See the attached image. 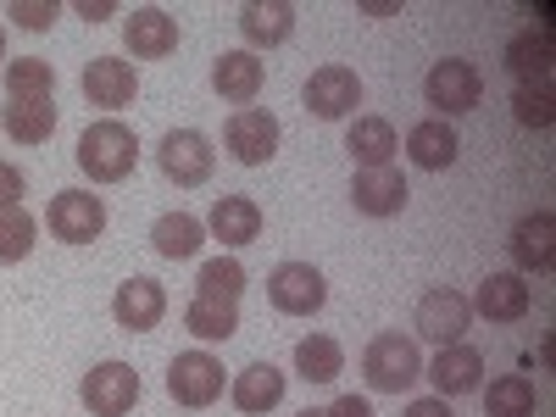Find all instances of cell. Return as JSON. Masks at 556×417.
Segmentation results:
<instances>
[{"instance_id":"obj_15","label":"cell","mask_w":556,"mask_h":417,"mask_svg":"<svg viewBox=\"0 0 556 417\" xmlns=\"http://www.w3.org/2000/svg\"><path fill=\"white\" fill-rule=\"evenodd\" d=\"M123 45H128L134 62H162V56L178 51V23H173L162 7H139V12H128V23H123Z\"/></svg>"},{"instance_id":"obj_25","label":"cell","mask_w":556,"mask_h":417,"mask_svg":"<svg viewBox=\"0 0 556 417\" xmlns=\"http://www.w3.org/2000/svg\"><path fill=\"white\" fill-rule=\"evenodd\" d=\"M201 240H206V223L190 217V212H167V217H156V228H151V245H156L167 262H190V256L201 251Z\"/></svg>"},{"instance_id":"obj_14","label":"cell","mask_w":556,"mask_h":417,"mask_svg":"<svg viewBox=\"0 0 556 417\" xmlns=\"http://www.w3.org/2000/svg\"><path fill=\"white\" fill-rule=\"evenodd\" d=\"M112 317L128 334H151L167 317V290L156 285V278H128V285H117V295H112Z\"/></svg>"},{"instance_id":"obj_23","label":"cell","mask_w":556,"mask_h":417,"mask_svg":"<svg viewBox=\"0 0 556 417\" xmlns=\"http://www.w3.org/2000/svg\"><path fill=\"white\" fill-rule=\"evenodd\" d=\"M513 262L523 273H545L556 262V217L551 212H534L513 228Z\"/></svg>"},{"instance_id":"obj_19","label":"cell","mask_w":556,"mask_h":417,"mask_svg":"<svg viewBox=\"0 0 556 417\" xmlns=\"http://www.w3.org/2000/svg\"><path fill=\"white\" fill-rule=\"evenodd\" d=\"M240 34L251 51H273L295 34V7L290 0H251V7H240Z\"/></svg>"},{"instance_id":"obj_31","label":"cell","mask_w":556,"mask_h":417,"mask_svg":"<svg viewBox=\"0 0 556 417\" xmlns=\"http://www.w3.org/2000/svg\"><path fill=\"white\" fill-rule=\"evenodd\" d=\"M56 89V67L39 62V56H23V62H7V96L12 101H51Z\"/></svg>"},{"instance_id":"obj_37","label":"cell","mask_w":556,"mask_h":417,"mask_svg":"<svg viewBox=\"0 0 556 417\" xmlns=\"http://www.w3.org/2000/svg\"><path fill=\"white\" fill-rule=\"evenodd\" d=\"M323 412H329V417H374V406H367L362 395H340L334 406H323Z\"/></svg>"},{"instance_id":"obj_4","label":"cell","mask_w":556,"mask_h":417,"mask_svg":"<svg viewBox=\"0 0 556 417\" xmlns=\"http://www.w3.org/2000/svg\"><path fill=\"white\" fill-rule=\"evenodd\" d=\"M156 162H162V173L178 184V190H195V184H206V178H212L217 151H212V139H206L201 128H173V134L162 139Z\"/></svg>"},{"instance_id":"obj_1","label":"cell","mask_w":556,"mask_h":417,"mask_svg":"<svg viewBox=\"0 0 556 417\" xmlns=\"http://www.w3.org/2000/svg\"><path fill=\"white\" fill-rule=\"evenodd\" d=\"M134 162H139V139H134L128 123L101 117V123H89V128L78 134V167L96 178V184H117V178H128Z\"/></svg>"},{"instance_id":"obj_38","label":"cell","mask_w":556,"mask_h":417,"mask_svg":"<svg viewBox=\"0 0 556 417\" xmlns=\"http://www.w3.org/2000/svg\"><path fill=\"white\" fill-rule=\"evenodd\" d=\"M406 417H456V412H451V401L424 395V401H412V406H406Z\"/></svg>"},{"instance_id":"obj_11","label":"cell","mask_w":556,"mask_h":417,"mask_svg":"<svg viewBox=\"0 0 556 417\" xmlns=\"http://www.w3.org/2000/svg\"><path fill=\"white\" fill-rule=\"evenodd\" d=\"M424 379L434 384V395L440 401H451V395H473V390H484V356L462 340V345H440V356L424 367Z\"/></svg>"},{"instance_id":"obj_10","label":"cell","mask_w":556,"mask_h":417,"mask_svg":"<svg viewBox=\"0 0 556 417\" xmlns=\"http://www.w3.org/2000/svg\"><path fill=\"white\" fill-rule=\"evenodd\" d=\"M473 329V306L468 295L456 290H429L424 301H417V334L434 340V345H462V334Z\"/></svg>"},{"instance_id":"obj_26","label":"cell","mask_w":556,"mask_h":417,"mask_svg":"<svg viewBox=\"0 0 556 417\" xmlns=\"http://www.w3.org/2000/svg\"><path fill=\"white\" fill-rule=\"evenodd\" d=\"M184 329H190L195 340H235L240 334V306L235 301H206V295H195L190 306H184Z\"/></svg>"},{"instance_id":"obj_29","label":"cell","mask_w":556,"mask_h":417,"mask_svg":"<svg viewBox=\"0 0 556 417\" xmlns=\"http://www.w3.org/2000/svg\"><path fill=\"white\" fill-rule=\"evenodd\" d=\"M506 67H513L523 84L545 78V73H551V34H540V28L513 34V39H506Z\"/></svg>"},{"instance_id":"obj_22","label":"cell","mask_w":556,"mask_h":417,"mask_svg":"<svg viewBox=\"0 0 556 417\" xmlns=\"http://www.w3.org/2000/svg\"><path fill=\"white\" fill-rule=\"evenodd\" d=\"M345 151L356 156V167H395V151H401L395 123L390 117H356L345 128Z\"/></svg>"},{"instance_id":"obj_20","label":"cell","mask_w":556,"mask_h":417,"mask_svg":"<svg viewBox=\"0 0 556 417\" xmlns=\"http://www.w3.org/2000/svg\"><path fill=\"white\" fill-rule=\"evenodd\" d=\"M206 235L223 245H251L262 240V206L251 195H217L212 217H206Z\"/></svg>"},{"instance_id":"obj_28","label":"cell","mask_w":556,"mask_h":417,"mask_svg":"<svg viewBox=\"0 0 556 417\" xmlns=\"http://www.w3.org/2000/svg\"><path fill=\"white\" fill-rule=\"evenodd\" d=\"M0 128H7L17 146H45L56 134V106L51 101H12L0 112Z\"/></svg>"},{"instance_id":"obj_40","label":"cell","mask_w":556,"mask_h":417,"mask_svg":"<svg viewBox=\"0 0 556 417\" xmlns=\"http://www.w3.org/2000/svg\"><path fill=\"white\" fill-rule=\"evenodd\" d=\"M0 62H7V34H0Z\"/></svg>"},{"instance_id":"obj_18","label":"cell","mask_w":556,"mask_h":417,"mask_svg":"<svg viewBox=\"0 0 556 417\" xmlns=\"http://www.w3.org/2000/svg\"><path fill=\"white\" fill-rule=\"evenodd\" d=\"M468 306H473L479 317H490V323H523L529 306H534V295H529V285H523V273H490Z\"/></svg>"},{"instance_id":"obj_24","label":"cell","mask_w":556,"mask_h":417,"mask_svg":"<svg viewBox=\"0 0 556 417\" xmlns=\"http://www.w3.org/2000/svg\"><path fill=\"white\" fill-rule=\"evenodd\" d=\"M278 401H285V374H278L273 362H251L245 374H235V406H240V412L262 417V412H273Z\"/></svg>"},{"instance_id":"obj_5","label":"cell","mask_w":556,"mask_h":417,"mask_svg":"<svg viewBox=\"0 0 556 417\" xmlns=\"http://www.w3.org/2000/svg\"><path fill=\"white\" fill-rule=\"evenodd\" d=\"M167 395H173L178 406H190V412L212 406V401L223 395V362H217L212 351H184V356H173V367H167Z\"/></svg>"},{"instance_id":"obj_6","label":"cell","mask_w":556,"mask_h":417,"mask_svg":"<svg viewBox=\"0 0 556 417\" xmlns=\"http://www.w3.org/2000/svg\"><path fill=\"white\" fill-rule=\"evenodd\" d=\"M301 101H306V112H312V117H323V123H340V117H351V112L362 106V78H356L351 67L329 62V67H317V73L306 78Z\"/></svg>"},{"instance_id":"obj_30","label":"cell","mask_w":556,"mask_h":417,"mask_svg":"<svg viewBox=\"0 0 556 417\" xmlns=\"http://www.w3.org/2000/svg\"><path fill=\"white\" fill-rule=\"evenodd\" d=\"M540 412V395L523 374H506L484 390V417H534Z\"/></svg>"},{"instance_id":"obj_16","label":"cell","mask_w":556,"mask_h":417,"mask_svg":"<svg viewBox=\"0 0 556 417\" xmlns=\"http://www.w3.org/2000/svg\"><path fill=\"white\" fill-rule=\"evenodd\" d=\"M406 195L412 190H406L401 167H356V178H351V201L362 217H395L406 206Z\"/></svg>"},{"instance_id":"obj_17","label":"cell","mask_w":556,"mask_h":417,"mask_svg":"<svg viewBox=\"0 0 556 417\" xmlns=\"http://www.w3.org/2000/svg\"><path fill=\"white\" fill-rule=\"evenodd\" d=\"M267 84V67L256 62V51H223L212 62V89L228 101V106H251Z\"/></svg>"},{"instance_id":"obj_21","label":"cell","mask_w":556,"mask_h":417,"mask_svg":"<svg viewBox=\"0 0 556 417\" xmlns=\"http://www.w3.org/2000/svg\"><path fill=\"white\" fill-rule=\"evenodd\" d=\"M406 156L424 167V173H445L456 156H462V139L445 117H424L412 134H406Z\"/></svg>"},{"instance_id":"obj_32","label":"cell","mask_w":556,"mask_h":417,"mask_svg":"<svg viewBox=\"0 0 556 417\" xmlns=\"http://www.w3.org/2000/svg\"><path fill=\"white\" fill-rule=\"evenodd\" d=\"M195 285H201L206 301H235V306H240V295H245V267H240L235 256H212V262L201 267Z\"/></svg>"},{"instance_id":"obj_12","label":"cell","mask_w":556,"mask_h":417,"mask_svg":"<svg viewBox=\"0 0 556 417\" xmlns=\"http://www.w3.org/2000/svg\"><path fill=\"white\" fill-rule=\"evenodd\" d=\"M223 139H228V151H235V162L262 167V162H273V151H278V117L262 112V106H240L235 117H228Z\"/></svg>"},{"instance_id":"obj_33","label":"cell","mask_w":556,"mask_h":417,"mask_svg":"<svg viewBox=\"0 0 556 417\" xmlns=\"http://www.w3.org/2000/svg\"><path fill=\"white\" fill-rule=\"evenodd\" d=\"M39 240V223L23 206H0V262H23Z\"/></svg>"},{"instance_id":"obj_41","label":"cell","mask_w":556,"mask_h":417,"mask_svg":"<svg viewBox=\"0 0 556 417\" xmlns=\"http://www.w3.org/2000/svg\"><path fill=\"white\" fill-rule=\"evenodd\" d=\"M301 417H329V412H301Z\"/></svg>"},{"instance_id":"obj_34","label":"cell","mask_w":556,"mask_h":417,"mask_svg":"<svg viewBox=\"0 0 556 417\" xmlns=\"http://www.w3.org/2000/svg\"><path fill=\"white\" fill-rule=\"evenodd\" d=\"M513 117H518L523 128H551V123H556V101H551V89L523 84L518 96H513Z\"/></svg>"},{"instance_id":"obj_2","label":"cell","mask_w":556,"mask_h":417,"mask_svg":"<svg viewBox=\"0 0 556 417\" xmlns=\"http://www.w3.org/2000/svg\"><path fill=\"white\" fill-rule=\"evenodd\" d=\"M362 379L374 384L379 395H401L424 379V351L406 334H379L374 345L362 351Z\"/></svg>"},{"instance_id":"obj_9","label":"cell","mask_w":556,"mask_h":417,"mask_svg":"<svg viewBox=\"0 0 556 417\" xmlns=\"http://www.w3.org/2000/svg\"><path fill=\"white\" fill-rule=\"evenodd\" d=\"M139 401V374L128 362H101V367H89V379H84V406L96 412V417H128Z\"/></svg>"},{"instance_id":"obj_27","label":"cell","mask_w":556,"mask_h":417,"mask_svg":"<svg viewBox=\"0 0 556 417\" xmlns=\"http://www.w3.org/2000/svg\"><path fill=\"white\" fill-rule=\"evenodd\" d=\"M295 374H301L306 384H334V379L345 374V351H340V340H329V334H306V340L295 345Z\"/></svg>"},{"instance_id":"obj_13","label":"cell","mask_w":556,"mask_h":417,"mask_svg":"<svg viewBox=\"0 0 556 417\" xmlns=\"http://www.w3.org/2000/svg\"><path fill=\"white\" fill-rule=\"evenodd\" d=\"M84 96H89V106H101V112L134 106V96H139L134 62H123V56H96V62L84 67Z\"/></svg>"},{"instance_id":"obj_35","label":"cell","mask_w":556,"mask_h":417,"mask_svg":"<svg viewBox=\"0 0 556 417\" xmlns=\"http://www.w3.org/2000/svg\"><path fill=\"white\" fill-rule=\"evenodd\" d=\"M7 17H17V28L39 34L56 23V0H17V7H7Z\"/></svg>"},{"instance_id":"obj_36","label":"cell","mask_w":556,"mask_h":417,"mask_svg":"<svg viewBox=\"0 0 556 417\" xmlns=\"http://www.w3.org/2000/svg\"><path fill=\"white\" fill-rule=\"evenodd\" d=\"M23 190H28V178H23V167H12V162H0V206H17V201H23Z\"/></svg>"},{"instance_id":"obj_39","label":"cell","mask_w":556,"mask_h":417,"mask_svg":"<svg viewBox=\"0 0 556 417\" xmlns=\"http://www.w3.org/2000/svg\"><path fill=\"white\" fill-rule=\"evenodd\" d=\"M78 17L84 23H106V17H117V7L112 0H78Z\"/></svg>"},{"instance_id":"obj_7","label":"cell","mask_w":556,"mask_h":417,"mask_svg":"<svg viewBox=\"0 0 556 417\" xmlns=\"http://www.w3.org/2000/svg\"><path fill=\"white\" fill-rule=\"evenodd\" d=\"M267 301L285 317H312V312H323V301H329V285H323V273L312 262H285L267 278Z\"/></svg>"},{"instance_id":"obj_3","label":"cell","mask_w":556,"mask_h":417,"mask_svg":"<svg viewBox=\"0 0 556 417\" xmlns=\"http://www.w3.org/2000/svg\"><path fill=\"white\" fill-rule=\"evenodd\" d=\"M424 96H429V106L451 123V117L473 112V106L484 101V73H479L473 62H462V56H445V62H434V67H429Z\"/></svg>"},{"instance_id":"obj_8","label":"cell","mask_w":556,"mask_h":417,"mask_svg":"<svg viewBox=\"0 0 556 417\" xmlns=\"http://www.w3.org/2000/svg\"><path fill=\"white\" fill-rule=\"evenodd\" d=\"M45 223H51V235L62 245H89V240H101V228H106V206L89 190H62L45 206Z\"/></svg>"}]
</instances>
